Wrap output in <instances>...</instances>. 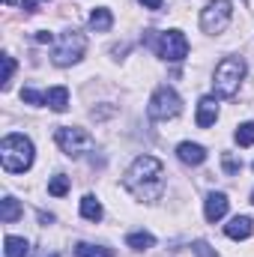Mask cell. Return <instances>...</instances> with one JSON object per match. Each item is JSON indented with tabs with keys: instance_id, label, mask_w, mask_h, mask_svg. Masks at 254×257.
Instances as JSON below:
<instances>
[{
	"instance_id": "cell-1",
	"label": "cell",
	"mask_w": 254,
	"mask_h": 257,
	"mask_svg": "<svg viewBox=\"0 0 254 257\" xmlns=\"http://www.w3.org/2000/svg\"><path fill=\"white\" fill-rule=\"evenodd\" d=\"M123 186L138 200H156L165 192V165L156 156H138L123 177Z\"/></svg>"
},
{
	"instance_id": "cell-2",
	"label": "cell",
	"mask_w": 254,
	"mask_h": 257,
	"mask_svg": "<svg viewBox=\"0 0 254 257\" xmlns=\"http://www.w3.org/2000/svg\"><path fill=\"white\" fill-rule=\"evenodd\" d=\"M0 162H3L6 174H24L33 165V144H30V138H24L18 132L6 135L3 144H0Z\"/></svg>"
},
{
	"instance_id": "cell-3",
	"label": "cell",
	"mask_w": 254,
	"mask_h": 257,
	"mask_svg": "<svg viewBox=\"0 0 254 257\" xmlns=\"http://www.w3.org/2000/svg\"><path fill=\"white\" fill-rule=\"evenodd\" d=\"M242 78H245V63L239 57H224L221 63L215 66V81H212L215 93L221 99H233L239 84H242Z\"/></svg>"
},
{
	"instance_id": "cell-4",
	"label": "cell",
	"mask_w": 254,
	"mask_h": 257,
	"mask_svg": "<svg viewBox=\"0 0 254 257\" xmlns=\"http://www.w3.org/2000/svg\"><path fill=\"white\" fill-rule=\"evenodd\" d=\"M54 141H57V147L63 150L69 159H81L84 153L93 150V138H90V132L75 128V126H60L57 132H54Z\"/></svg>"
},
{
	"instance_id": "cell-5",
	"label": "cell",
	"mask_w": 254,
	"mask_h": 257,
	"mask_svg": "<svg viewBox=\"0 0 254 257\" xmlns=\"http://www.w3.org/2000/svg\"><path fill=\"white\" fill-rule=\"evenodd\" d=\"M180 108H183V102H180L177 90H174V87H159V90L153 93L150 105H147V114H150L153 120H171V117L180 114Z\"/></svg>"
},
{
	"instance_id": "cell-6",
	"label": "cell",
	"mask_w": 254,
	"mask_h": 257,
	"mask_svg": "<svg viewBox=\"0 0 254 257\" xmlns=\"http://www.w3.org/2000/svg\"><path fill=\"white\" fill-rule=\"evenodd\" d=\"M233 18V3L230 0H209L206 9L200 12V27L203 33H221Z\"/></svg>"
},
{
	"instance_id": "cell-7",
	"label": "cell",
	"mask_w": 254,
	"mask_h": 257,
	"mask_svg": "<svg viewBox=\"0 0 254 257\" xmlns=\"http://www.w3.org/2000/svg\"><path fill=\"white\" fill-rule=\"evenodd\" d=\"M84 48H87V39L81 36V33H63V39H60V45L54 48V63L57 66H72L78 63L81 57H84Z\"/></svg>"
},
{
	"instance_id": "cell-8",
	"label": "cell",
	"mask_w": 254,
	"mask_h": 257,
	"mask_svg": "<svg viewBox=\"0 0 254 257\" xmlns=\"http://www.w3.org/2000/svg\"><path fill=\"white\" fill-rule=\"evenodd\" d=\"M186 54H189V39L180 30H168L159 36V57L180 63V60H186Z\"/></svg>"
},
{
	"instance_id": "cell-9",
	"label": "cell",
	"mask_w": 254,
	"mask_h": 257,
	"mask_svg": "<svg viewBox=\"0 0 254 257\" xmlns=\"http://www.w3.org/2000/svg\"><path fill=\"white\" fill-rule=\"evenodd\" d=\"M203 215H206V221H221V218L227 215V194H221V192L206 194Z\"/></svg>"
},
{
	"instance_id": "cell-10",
	"label": "cell",
	"mask_w": 254,
	"mask_h": 257,
	"mask_svg": "<svg viewBox=\"0 0 254 257\" xmlns=\"http://www.w3.org/2000/svg\"><path fill=\"white\" fill-rule=\"evenodd\" d=\"M215 117H218V102H215V96H203V99L197 102V117H194V123L200 128H209L215 123Z\"/></svg>"
},
{
	"instance_id": "cell-11",
	"label": "cell",
	"mask_w": 254,
	"mask_h": 257,
	"mask_svg": "<svg viewBox=\"0 0 254 257\" xmlns=\"http://www.w3.org/2000/svg\"><path fill=\"white\" fill-rule=\"evenodd\" d=\"M177 156H180V162H186V165H203V162H206V150H203L200 144H191V141H183V144L177 147Z\"/></svg>"
},
{
	"instance_id": "cell-12",
	"label": "cell",
	"mask_w": 254,
	"mask_h": 257,
	"mask_svg": "<svg viewBox=\"0 0 254 257\" xmlns=\"http://www.w3.org/2000/svg\"><path fill=\"white\" fill-rule=\"evenodd\" d=\"M224 233H227L230 239H248L254 233V221L248 215H236V218H230V224L224 227Z\"/></svg>"
},
{
	"instance_id": "cell-13",
	"label": "cell",
	"mask_w": 254,
	"mask_h": 257,
	"mask_svg": "<svg viewBox=\"0 0 254 257\" xmlns=\"http://www.w3.org/2000/svg\"><path fill=\"white\" fill-rule=\"evenodd\" d=\"M111 24H114V15H111V9L99 6V9H93V12H90V27H93L96 33H105V30H111Z\"/></svg>"
},
{
	"instance_id": "cell-14",
	"label": "cell",
	"mask_w": 254,
	"mask_h": 257,
	"mask_svg": "<svg viewBox=\"0 0 254 257\" xmlns=\"http://www.w3.org/2000/svg\"><path fill=\"white\" fill-rule=\"evenodd\" d=\"M18 218H21V206H18L15 197L6 194V197L0 200V221H3V224H12V221H18Z\"/></svg>"
},
{
	"instance_id": "cell-15",
	"label": "cell",
	"mask_w": 254,
	"mask_h": 257,
	"mask_svg": "<svg viewBox=\"0 0 254 257\" xmlns=\"http://www.w3.org/2000/svg\"><path fill=\"white\" fill-rule=\"evenodd\" d=\"M126 245L135 248V251H150V248L156 245V236L147 233V230H138V233H129L126 236Z\"/></svg>"
},
{
	"instance_id": "cell-16",
	"label": "cell",
	"mask_w": 254,
	"mask_h": 257,
	"mask_svg": "<svg viewBox=\"0 0 254 257\" xmlns=\"http://www.w3.org/2000/svg\"><path fill=\"white\" fill-rule=\"evenodd\" d=\"M45 99H48V105H51L54 111H60V114L69 108V90H66V87H51V90L45 93Z\"/></svg>"
},
{
	"instance_id": "cell-17",
	"label": "cell",
	"mask_w": 254,
	"mask_h": 257,
	"mask_svg": "<svg viewBox=\"0 0 254 257\" xmlns=\"http://www.w3.org/2000/svg\"><path fill=\"white\" fill-rule=\"evenodd\" d=\"M3 254L6 257H27V239H21V236H6V239H3Z\"/></svg>"
},
{
	"instance_id": "cell-18",
	"label": "cell",
	"mask_w": 254,
	"mask_h": 257,
	"mask_svg": "<svg viewBox=\"0 0 254 257\" xmlns=\"http://www.w3.org/2000/svg\"><path fill=\"white\" fill-rule=\"evenodd\" d=\"M81 215H84L87 221H99V218H102V203H99L93 194H87V197L81 200Z\"/></svg>"
},
{
	"instance_id": "cell-19",
	"label": "cell",
	"mask_w": 254,
	"mask_h": 257,
	"mask_svg": "<svg viewBox=\"0 0 254 257\" xmlns=\"http://www.w3.org/2000/svg\"><path fill=\"white\" fill-rule=\"evenodd\" d=\"M111 254H114L111 248H96V245H87V242H81L75 248V257H111Z\"/></svg>"
},
{
	"instance_id": "cell-20",
	"label": "cell",
	"mask_w": 254,
	"mask_h": 257,
	"mask_svg": "<svg viewBox=\"0 0 254 257\" xmlns=\"http://www.w3.org/2000/svg\"><path fill=\"white\" fill-rule=\"evenodd\" d=\"M66 192H69V177H63V174L51 177V183H48V194H54V197H63Z\"/></svg>"
},
{
	"instance_id": "cell-21",
	"label": "cell",
	"mask_w": 254,
	"mask_h": 257,
	"mask_svg": "<svg viewBox=\"0 0 254 257\" xmlns=\"http://www.w3.org/2000/svg\"><path fill=\"white\" fill-rule=\"evenodd\" d=\"M233 138H236V144H239V147H251V144H254V123H242V126L236 128V135H233Z\"/></svg>"
},
{
	"instance_id": "cell-22",
	"label": "cell",
	"mask_w": 254,
	"mask_h": 257,
	"mask_svg": "<svg viewBox=\"0 0 254 257\" xmlns=\"http://www.w3.org/2000/svg\"><path fill=\"white\" fill-rule=\"evenodd\" d=\"M12 75H15V60H12L9 54H3V90H9Z\"/></svg>"
},
{
	"instance_id": "cell-23",
	"label": "cell",
	"mask_w": 254,
	"mask_h": 257,
	"mask_svg": "<svg viewBox=\"0 0 254 257\" xmlns=\"http://www.w3.org/2000/svg\"><path fill=\"white\" fill-rule=\"evenodd\" d=\"M21 102H27V105H48V99L42 96V93H36V90H21Z\"/></svg>"
},
{
	"instance_id": "cell-24",
	"label": "cell",
	"mask_w": 254,
	"mask_h": 257,
	"mask_svg": "<svg viewBox=\"0 0 254 257\" xmlns=\"http://www.w3.org/2000/svg\"><path fill=\"white\" fill-rule=\"evenodd\" d=\"M224 171H227V174H239V171H242V162H236L230 153H224Z\"/></svg>"
},
{
	"instance_id": "cell-25",
	"label": "cell",
	"mask_w": 254,
	"mask_h": 257,
	"mask_svg": "<svg viewBox=\"0 0 254 257\" xmlns=\"http://www.w3.org/2000/svg\"><path fill=\"white\" fill-rule=\"evenodd\" d=\"M194 254H197V257H218L209 245H206V242H203V239H200V242H194Z\"/></svg>"
},
{
	"instance_id": "cell-26",
	"label": "cell",
	"mask_w": 254,
	"mask_h": 257,
	"mask_svg": "<svg viewBox=\"0 0 254 257\" xmlns=\"http://www.w3.org/2000/svg\"><path fill=\"white\" fill-rule=\"evenodd\" d=\"M162 3H165V0H141L144 9H162Z\"/></svg>"
},
{
	"instance_id": "cell-27",
	"label": "cell",
	"mask_w": 254,
	"mask_h": 257,
	"mask_svg": "<svg viewBox=\"0 0 254 257\" xmlns=\"http://www.w3.org/2000/svg\"><path fill=\"white\" fill-rule=\"evenodd\" d=\"M51 39H54V36H51L48 30H39V33H36V42H42V45H45V42H51Z\"/></svg>"
},
{
	"instance_id": "cell-28",
	"label": "cell",
	"mask_w": 254,
	"mask_h": 257,
	"mask_svg": "<svg viewBox=\"0 0 254 257\" xmlns=\"http://www.w3.org/2000/svg\"><path fill=\"white\" fill-rule=\"evenodd\" d=\"M21 9H24V12H36V3H33V0H21Z\"/></svg>"
},
{
	"instance_id": "cell-29",
	"label": "cell",
	"mask_w": 254,
	"mask_h": 257,
	"mask_svg": "<svg viewBox=\"0 0 254 257\" xmlns=\"http://www.w3.org/2000/svg\"><path fill=\"white\" fill-rule=\"evenodd\" d=\"M251 203H254V192H251Z\"/></svg>"
},
{
	"instance_id": "cell-30",
	"label": "cell",
	"mask_w": 254,
	"mask_h": 257,
	"mask_svg": "<svg viewBox=\"0 0 254 257\" xmlns=\"http://www.w3.org/2000/svg\"><path fill=\"white\" fill-rule=\"evenodd\" d=\"M51 257H57V254H51Z\"/></svg>"
}]
</instances>
